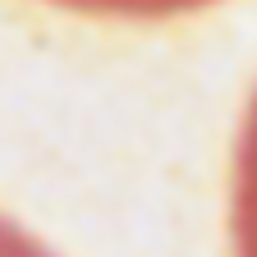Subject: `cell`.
Returning a JSON list of instances; mask_svg holds the SVG:
<instances>
[{
    "mask_svg": "<svg viewBox=\"0 0 257 257\" xmlns=\"http://www.w3.org/2000/svg\"><path fill=\"white\" fill-rule=\"evenodd\" d=\"M234 234L239 257H257V110L248 119L243 152H239V198H234Z\"/></svg>",
    "mask_w": 257,
    "mask_h": 257,
    "instance_id": "cell-1",
    "label": "cell"
},
{
    "mask_svg": "<svg viewBox=\"0 0 257 257\" xmlns=\"http://www.w3.org/2000/svg\"><path fill=\"white\" fill-rule=\"evenodd\" d=\"M0 257H46L37 243H28L23 234H14L10 225H0Z\"/></svg>",
    "mask_w": 257,
    "mask_h": 257,
    "instance_id": "cell-2",
    "label": "cell"
}]
</instances>
